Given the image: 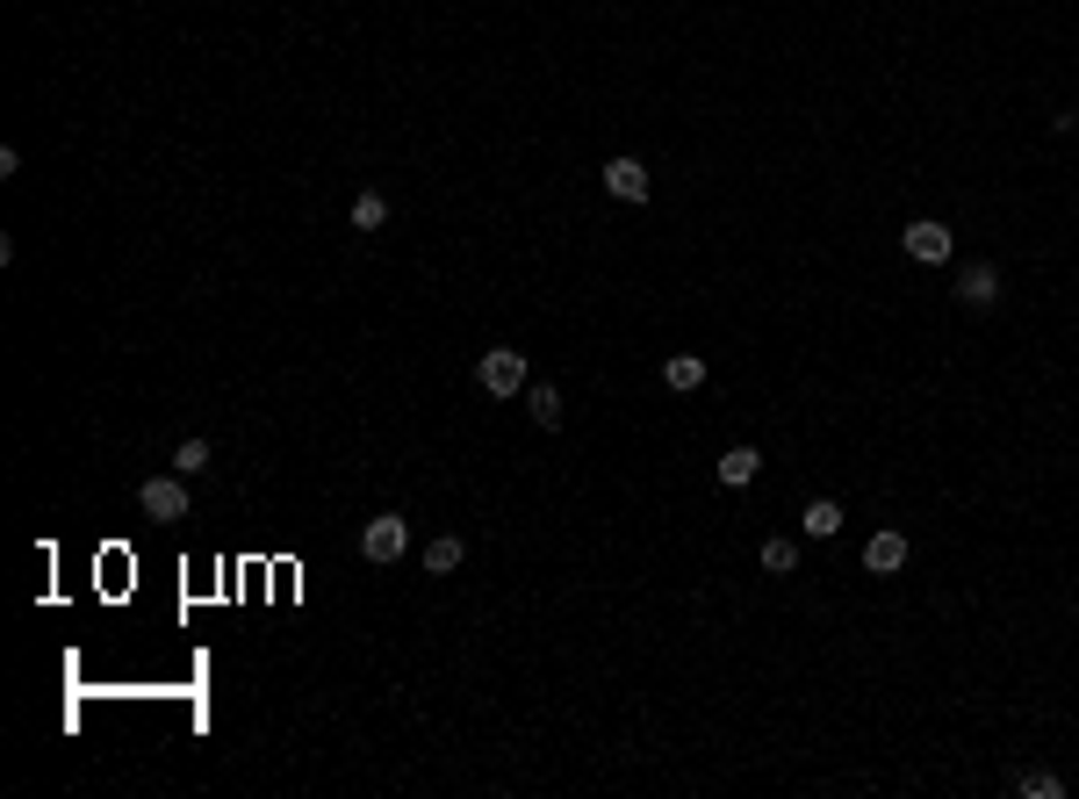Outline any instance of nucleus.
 I'll use <instances>...</instances> for the list:
<instances>
[{"label": "nucleus", "mask_w": 1079, "mask_h": 799, "mask_svg": "<svg viewBox=\"0 0 1079 799\" xmlns=\"http://www.w3.org/2000/svg\"><path fill=\"white\" fill-rule=\"evenodd\" d=\"M791 569H799V548H791L785 533L763 540V576H791Z\"/></svg>", "instance_id": "16"}, {"label": "nucleus", "mask_w": 1079, "mask_h": 799, "mask_svg": "<svg viewBox=\"0 0 1079 799\" xmlns=\"http://www.w3.org/2000/svg\"><path fill=\"white\" fill-rule=\"evenodd\" d=\"M713 475H719L727 490H749L755 475H763V454H755V447H727V454L713 461Z\"/></svg>", "instance_id": "8"}, {"label": "nucleus", "mask_w": 1079, "mask_h": 799, "mask_svg": "<svg viewBox=\"0 0 1079 799\" xmlns=\"http://www.w3.org/2000/svg\"><path fill=\"white\" fill-rule=\"evenodd\" d=\"M699 383H705V361H699V353H669V361H662V389H677V397H691Z\"/></svg>", "instance_id": "12"}, {"label": "nucleus", "mask_w": 1079, "mask_h": 799, "mask_svg": "<svg viewBox=\"0 0 1079 799\" xmlns=\"http://www.w3.org/2000/svg\"><path fill=\"white\" fill-rule=\"evenodd\" d=\"M1015 792H1022V799H1065V778H1058V771H1022Z\"/></svg>", "instance_id": "15"}, {"label": "nucleus", "mask_w": 1079, "mask_h": 799, "mask_svg": "<svg viewBox=\"0 0 1079 799\" xmlns=\"http://www.w3.org/2000/svg\"><path fill=\"white\" fill-rule=\"evenodd\" d=\"M476 383L490 389V397H497V403H512V397H526L532 367H526V353H518V346H490V353H482V361H476Z\"/></svg>", "instance_id": "1"}, {"label": "nucleus", "mask_w": 1079, "mask_h": 799, "mask_svg": "<svg viewBox=\"0 0 1079 799\" xmlns=\"http://www.w3.org/2000/svg\"><path fill=\"white\" fill-rule=\"evenodd\" d=\"M382 224H389V195H375V188L353 195V231H382Z\"/></svg>", "instance_id": "14"}, {"label": "nucleus", "mask_w": 1079, "mask_h": 799, "mask_svg": "<svg viewBox=\"0 0 1079 799\" xmlns=\"http://www.w3.org/2000/svg\"><path fill=\"white\" fill-rule=\"evenodd\" d=\"M526 411L540 433H562V389L554 383H526Z\"/></svg>", "instance_id": "11"}, {"label": "nucleus", "mask_w": 1079, "mask_h": 799, "mask_svg": "<svg viewBox=\"0 0 1079 799\" xmlns=\"http://www.w3.org/2000/svg\"><path fill=\"white\" fill-rule=\"evenodd\" d=\"M900 245H907V260H914V267H942L950 252H958V238H950V224H936V216H922V224H907V231H900Z\"/></svg>", "instance_id": "4"}, {"label": "nucleus", "mask_w": 1079, "mask_h": 799, "mask_svg": "<svg viewBox=\"0 0 1079 799\" xmlns=\"http://www.w3.org/2000/svg\"><path fill=\"white\" fill-rule=\"evenodd\" d=\"M842 519H849V512H842L835 497H813V504L799 512V533H806V540H835V533H842Z\"/></svg>", "instance_id": "10"}, {"label": "nucleus", "mask_w": 1079, "mask_h": 799, "mask_svg": "<svg viewBox=\"0 0 1079 799\" xmlns=\"http://www.w3.org/2000/svg\"><path fill=\"white\" fill-rule=\"evenodd\" d=\"M360 555L375 562V569H396V562L411 555V519L403 512H382V519L360 526Z\"/></svg>", "instance_id": "2"}, {"label": "nucleus", "mask_w": 1079, "mask_h": 799, "mask_svg": "<svg viewBox=\"0 0 1079 799\" xmlns=\"http://www.w3.org/2000/svg\"><path fill=\"white\" fill-rule=\"evenodd\" d=\"M209 461H216V454H209V439L195 433V439H180V447H173V475H202Z\"/></svg>", "instance_id": "13"}, {"label": "nucleus", "mask_w": 1079, "mask_h": 799, "mask_svg": "<svg viewBox=\"0 0 1079 799\" xmlns=\"http://www.w3.org/2000/svg\"><path fill=\"white\" fill-rule=\"evenodd\" d=\"M958 303H964V310H994V303H1000V267L994 260H972L958 274Z\"/></svg>", "instance_id": "5"}, {"label": "nucleus", "mask_w": 1079, "mask_h": 799, "mask_svg": "<svg viewBox=\"0 0 1079 799\" xmlns=\"http://www.w3.org/2000/svg\"><path fill=\"white\" fill-rule=\"evenodd\" d=\"M864 569H871V576L907 569V533H892V526H886V533H871V540H864Z\"/></svg>", "instance_id": "7"}, {"label": "nucleus", "mask_w": 1079, "mask_h": 799, "mask_svg": "<svg viewBox=\"0 0 1079 799\" xmlns=\"http://www.w3.org/2000/svg\"><path fill=\"white\" fill-rule=\"evenodd\" d=\"M418 562H425V576H454L468 562V540L461 533H439V540H425V548H418Z\"/></svg>", "instance_id": "9"}, {"label": "nucleus", "mask_w": 1079, "mask_h": 799, "mask_svg": "<svg viewBox=\"0 0 1079 799\" xmlns=\"http://www.w3.org/2000/svg\"><path fill=\"white\" fill-rule=\"evenodd\" d=\"M138 512H144V519H188L195 497H188L180 475H144V483H138Z\"/></svg>", "instance_id": "3"}, {"label": "nucleus", "mask_w": 1079, "mask_h": 799, "mask_svg": "<svg viewBox=\"0 0 1079 799\" xmlns=\"http://www.w3.org/2000/svg\"><path fill=\"white\" fill-rule=\"evenodd\" d=\"M648 166H641V158H605V195H612V202H648Z\"/></svg>", "instance_id": "6"}]
</instances>
